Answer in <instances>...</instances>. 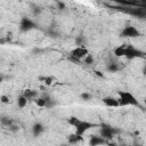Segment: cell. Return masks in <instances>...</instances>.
I'll list each match as a JSON object with an SVG mask.
<instances>
[{
  "label": "cell",
  "instance_id": "6da1fadb",
  "mask_svg": "<svg viewBox=\"0 0 146 146\" xmlns=\"http://www.w3.org/2000/svg\"><path fill=\"white\" fill-rule=\"evenodd\" d=\"M117 100H119L120 105H137L138 104V102L133 97V95L128 91H120Z\"/></svg>",
  "mask_w": 146,
  "mask_h": 146
},
{
  "label": "cell",
  "instance_id": "7a4b0ae2",
  "mask_svg": "<svg viewBox=\"0 0 146 146\" xmlns=\"http://www.w3.org/2000/svg\"><path fill=\"white\" fill-rule=\"evenodd\" d=\"M92 127H95V124L94 123H90V122H87V121H80L79 122V124L75 127V133L76 135H80V136H82L86 131H88L90 128H92Z\"/></svg>",
  "mask_w": 146,
  "mask_h": 146
},
{
  "label": "cell",
  "instance_id": "3957f363",
  "mask_svg": "<svg viewBox=\"0 0 146 146\" xmlns=\"http://www.w3.org/2000/svg\"><path fill=\"white\" fill-rule=\"evenodd\" d=\"M117 131L114 129V128H112L111 125H103L102 128H100V131H99V136L102 137V138H104V139H110V138H112L115 133H116Z\"/></svg>",
  "mask_w": 146,
  "mask_h": 146
},
{
  "label": "cell",
  "instance_id": "277c9868",
  "mask_svg": "<svg viewBox=\"0 0 146 146\" xmlns=\"http://www.w3.org/2000/svg\"><path fill=\"white\" fill-rule=\"evenodd\" d=\"M88 54L89 52L86 47H76L71 51V56L75 59H83Z\"/></svg>",
  "mask_w": 146,
  "mask_h": 146
},
{
  "label": "cell",
  "instance_id": "5b68a950",
  "mask_svg": "<svg viewBox=\"0 0 146 146\" xmlns=\"http://www.w3.org/2000/svg\"><path fill=\"white\" fill-rule=\"evenodd\" d=\"M122 35L127 38H136L139 35V31L135 26H125L122 31Z\"/></svg>",
  "mask_w": 146,
  "mask_h": 146
},
{
  "label": "cell",
  "instance_id": "8992f818",
  "mask_svg": "<svg viewBox=\"0 0 146 146\" xmlns=\"http://www.w3.org/2000/svg\"><path fill=\"white\" fill-rule=\"evenodd\" d=\"M141 55V52L139 51V50H137L136 48H133V47H130V46H128V47H124V56L125 57H128V58H135V57H138V56H140Z\"/></svg>",
  "mask_w": 146,
  "mask_h": 146
},
{
  "label": "cell",
  "instance_id": "52a82bcc",
  "mask_svg": "<svg viewBox=\"0 0 146 146\" xmlns=\"http://www.w3.org/2000/svg\"><path fill=\"white\" fill-rule=\"evenodd\" d=\"M103 103H104L106 106H108V107H119V106H120L117 98H114V97H111V96L103 98Z\"/></svg>",
  "mask_w": 146,
  "mask_h": 146
},
{
  "label": "cell",
  "instance_id": "ba28073f",
  "mask_svg": "<svg viewBox=\"0 0 146 146\" xmlns=\"http://www.w3.org/2000/svg\"><path fill=\"white\" fill-rule=\"evenodd\" d=\"M34 27V23L33 21L29 19V18H23L21 22V31H29L31 29Z\"/></svg>",
  "mask_w": 146,
  "mask_h": 146
},
{
  "label": "cell",
  "instance_id": "9c48e42d",
  "mask_svg": "<svg viewBox=\"0 0 146 146\" xmlns=\"http://www.w3.org/2000/svg\"><path fill=\"white\" fill-rule=\"evenodd\" d=\"M89 144H90V146H99V145L105 144V139L102 138L100 136H91Z\"/></svg>",
  "mask_w": 146,
  "mask_h": 146
},
{
  "label": "cell",
  "instance_id": "30bf717a",
  "mask_svg": "<svg viewBox=\"0 0 146 146\" xmlns=\"http://www.w3.org/2000/svg\"><path fill=\"white\" fill-rule=\"evenodd\" d=\"M43 131H44V128H43V125H42L41 123H35V124H33V127H32V133H33L34 137L40 136Z\"/></svg>",
  "mask_w": 146,
  "mask_h": 146
},
{
  "label": "cell",
  "instance_id": "8fae6325",
  "mask_svg": "<svg viewBox=\"0 0 146 146\" xmlns=\"http://www.w3.org/2000/svg\"><path fill=\"white\" fill-rule=\"evenodd\" d=\"M23 96H24L27 100H31V99H33V98H35V97L38 96V91L31 90V89H26V90H24Z\"/></svg>",
  "mask_w": 146,
  "mask_h": 146
},
{
  "label": "cell",
  "instance_id": "7c38bea8",
  "mask_svg": "<svg viewBox=\"0 0 146 146\" xmlns=\"http://www.w3.org/2000/svg\"><path fill=\"white\" fill-rule=\"evenodd\" d=\"M82 140V136H80V135H76V133H74V135H71L70 137H68V144L70 145H78L80 141Z\"/></svg>",
  "mask_w": 146,
  "mask_h": 146
},
{
  "label": "cell",
  "instance_id": "4fadbf2b",
  "mask_svg": "<svg viewBox=\"0 0 146 146\" xmlns=\"http://www.w3.org/2000/svg\"><path fill=\"white\" fill-rule=\"evenodd\" d=\"M27 99L23 96V95H21L19 97H18V99H17V106L18 107H21V108H24L26 105H27Z\"/></svg>",
  "mask_w": 146,
  "mask_h": 146
},
{
  "label": "cell",
  "instance_id": "5bb4252c",
  "mask_svg": "<svg viewBox=\"0 0 146 146\" xmlns=\"http://www.w3.org/2000/svg\"><path fill=\"white\" fill-rule=\"evenodd\" d=\"M47 98L48 97H40L35 100V104L39 106V107H44L46 106V102H47Z\"/></svg>",
  "mask_w": 146,
  "mask_h": 146
},
{
  "label": "cell",
  "instance_id": "9a60e30c",
  "mask_svg": "<svg viewBox=\"0 0 146 146\" xmlns=\"http://www.w3.org/2000/svg\"><path fill=\"white\" fill-rule=\"evenodd\" d=\"M1 123H2L5 127H7V128H9L11 124H14L13 120L9 119V117H2V119H1Z\"/></svg>",
  "mask_w": 146,
  "mask_h": 146
},
{
  "label": "cell",
  "instance_id": "2e32d148",
  "mask_svg": "<svg viewBox=\"0 0 146 146\" xmlns=\"http://www.w3.org/2000/svg\"><path fill=\"white\" fill-rule=\"evenodd\" d=\"M80 121H81V120H80V119H78V117H75V116H72V117H70V119H68V123H70L71 125H73L74 128L79 124V122H80Z\"/></svg>",
  "mask_w": 146,
  "mask_h": 146
},
{
  "label": "cell",
  "instance_id": "e0dca14e",
  "mask_svg": "<svg viewBox=\"0 0 146 146\" xmlns=\"http://www.w3.org/2000/svg\"><path fill=\"white\" fill-rule=\"evenodd\" d=\"M108 71H110V72H112V73L117 72V71H119V65H117V64H115V63L110 64V65H108Z\"/></svg>",
  "mask_w": 146,
  "mask_h": 146
},
{
  "label": "cell",
  "instance_id": "ac0fdd59",
  "mask_svg": "<svg viewBox=\"0 0 146 146\" xmlns=\"http://www.w3.org/2000/svg\"><path fill=\"white\" fill-rule=\"evenodd\" d=\"M114 52L116 56H124V46H120L119 48L115 49Z\"/></svg>",
  "mask_w": 146,
  "mask_h": 146
},
{
  "label": "cell",
  "instance_id": "d6986e66",
  "mask_svg": "<svg viewBox=\"0 0 146 146\" xmlns=\"http://www.w3.org/2000/svg\"><path fill=\"white\" fill-rule=\"evenodd\" d=\"M83 59H84V63H86V64H92V62H94V57H92L91 55H89V54H88Z\"/></svg>",
  "mask_w": 146,
  "mask_h": 146
},
{
  "label": "cell",
  "instance_id": "ffe728a7",
  "mask_svg": "<svg viewBox=\"0 0 146 146\" xmlns=\"http://www.w3.org/2000/svg\"><path fill=\"white\" fill-rule=\"evenodd\" d=\"M42 80H43V83H44V84L50 86V84L52 83V80H54V79H52V76H46V78H43Z\"/></svg>",
  "mask_w": 146,
  "mask_h": 146
},
{
  "label": "cell",
  "instance_id": "44dd1931",
  "mask_svg": "<svg viewBox=\"0 0 146 146\" xmlns=\"http://www.w3.org/2000/svg\"><path fill=\"white\" fill-rule=\"evenodd\" d=\"M0 102L2 104H8L10 102V98L8 96H6V95H2V96H0Z\"/></svg>",
  "mask_w": 146,
  "mask_h": 146
},
{
  "label": "cell",
  "instance_id": "7402d4cb",
  "mask_svg": "<svg viewBox=\"0 0 146 146\" xmlns=\"http://www.w3.org/2000/svg\"><path fill=\"white\" fill-rule=\"evenodd\" d=\"M81 98H82L83 100H86V102H87V100H89V99L91 98V95H90V94H88V92H82V94H81Z\"/></svg>",
  "mask_w": 146,
  "mask_h": 146
},
{
  "label": "cell",
  "instance_id": "603a6c76",
  "mask_svg": "<svg viewBox=\"0 0 146 146\" xmlns=\"http://www.w3.org/2000/svg\"><path fill=\"white\" fill-rule=\"evenodd\" d=\"M8 129H9V130H10V131H11V132H17V131H18V129H19V128H18V127H17V125H16V124H11V125H10V127H9V128H8Z\"/></svg>",
  "mask_w": 146,
  "mask_h": 146
},
{
  "label": "cell",
  "instance_id": "cb8c5ba5",
  "mask_svg": "<svg viewBox=\"0 0 146 146\" xmlns=\"http://www.w3.org/2000/svg\"><path fill=\"white\" fill-rule=\"evenodd\" d=\"M41 13V9L40 8H35L34 10H33V15H38V14H40Z\"/></svg>",
  "mask_w": 146,
  "mask_h": 146
},
{
  "label": "cell",
  "instance_id": "d4e9b609",
  "mask_svg": "<svg viewBox=\"0 0 146 146\" xmlns=\"http://www.w3.org/2000/svg\"><path fill=\"white\" fill-rule=\"evenodd\" d=\"M58 5H59V9H63V8H65V3H63V2H59Z\"/></svg>",
  "mask_w": 146,
  "mask_h": 146
},
{
  "label": "cell",
  "instance_id": "484cf974",
  "mask_svg": "<svg viewBox=\"0 0 146 146\" xmlns=\"http://www.w3.org/2000/svg\"><path fill=\"white\" fill-rule=\"evenodd\" d=\"M108 146H117V145H116V144H114V143H110V144H108Z\"/></svg>",
  "mask_w": 146,
  "mask_h": 146
},
{
  "label": "cell",
  "instance_id": "4316f807",
  "mask_svg": "<svg viewBox=\"0 0 146 146\" xmlns=\"http://www.w3.org/2000/svg\"><path fill=\"white\" fill-rule=\"evenodd\" d=\"M59 146H70V144H60Z\"/></svg>",
  "mask_w": 146,
  "mask_h": 146
},
{
  "label": "cell",
  "instance_id": "83f0119b",
  "mask_svg": "<svg viewBox=\"0 0 146 146\" xmlns=\"http://www.w3.org/2000/svg\"><path fill=\"white\" fill-rule=\"evenodd\" d=\"M136 146H143V145H136Z\"/></svg>",
  "mask_w": 146,
  "mask_h": 146
},
{
  "label": "cell",
  "instance_id": "f1b7e54d",
  "mask_svg": "<svg viewBox=\"0 0 146 146\" xmlns=\"http://www.w3.org/2000/svg\"><path fill=\"white\" fill-rule=\"evenodd\" d=\"M74 146H80V145H74Z\"/></svg>",
  "mask_w": 146,
  "mask_h": 146
}]
</instances>
